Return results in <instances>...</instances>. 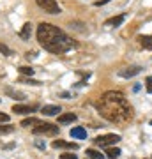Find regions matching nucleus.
<instances>
[{"label":"nucleus","mask_w":152,"mask_h":159,"mask_svg":"<svg viewBox=\"0 0 152 159\" xmlns=\"http://www.w3.org/2000/svg\"><path fill=\"white\" fill-rule=\"evenodd\" d=\"M37 41L41 43V46L44 50L57 53V55L66 53V51L73 50L76 46L71 37H67L58 27L51 25V23H41L37 27Z\"/></svg>","instance_id":"f257e3e1"},{"label":"nucleus","mask_w":152,"mask_h":159,"mask_svg":"<svg viewBox=\"0 0 152 159\" xmlns=\"http://www.w3.org/2000/svg\"><path fill=\"white\" fill-rule=\"evenodd\" d=\"M97 110L112 122H126L133 117L129 102L120 92H106L97 102Z\"/></svg>","instance_id":"f03ea898"},{"label":"nucleus","mask_w":152,"mask_h":159,"mask_svg":"<svg viewBox=\"0 0 152 159\" xmlns=\"http://www.w3.org/2000/svg\"><path fill=\"white\" fill-rule=\"evenodd\" d=\"M34 133L35 134H58V125H53V124H48V122H39V124L34 127Z\"/></svg>","instance_id":"7ed1b4c3"},{"label":"nucleus","mask_w":152,"mask_h":159,"mask_svg":"<svg viewBox=\"0 0 152 159\" xmlns=\"http://www.w3.org/2000/svg\"><path fill=\"white\" fill-rule=\"evenodd\" d=\"M37 6L41 9H44V12H50V14H58L60 12V7L57 4L55 0H35Z\"/></svg>","instance_id":"20e7f679"},{"label":"nucleus","mask_w":152,"mask_h":159,"mask_svg":"<svg viewBox=\"0 0 152 159\" xmlns=\"http://www.w3.org/2000/svg\"><path fill=\"white\" fill-rule=\"evenodd\" d=\"M94 142H96V145H99V147H110L113 143L120 142V136H118V134H104V136H97Z\"/></svg>","instance_id":"39448f33"},{"label":"nucleus","mask_w":152,"mask_h":159,"mask_svg":"<svg viewBox=\"0 0 152 159\" xmlns=\"http://www.w3.org/2000/svg\"><path fill=\"white\" fill-rule=\"evenodd\" d=\"M51 145H53V148H69V150H76L78 148V143L64 142V140H55Z\"/></svg>","instance_id":"423d86ee"},{"label":"nucleus","mask_w":152,"mask_h":159,"mask_svg":"<svg viewBox=\"0 0 152 159\" xmlns=\"http://www.w3.org/2000/svg\"><path fill=\"white\" fill-rule=\"evenodd\" d=\"M35 108H37V106H34V104H32V106H27V104H14V106H12V111H14V113H20V115H25V113H32Z\"/></svg>","instance_id":"0eeeda50"},{"label":"nucleus","mask_w":152,"mask_h":159,"mask_svg":"<svg viewBox=\"0 0 152 159\" xmlns=\"http://www.w3.org/2000/svg\"><path fill=\"white\" fill-rule=\"evenodd\" d=\"M126 20V14H118V16H113L110 20L104 21V27H118V25H122V21Z\"/></svg>","instance_id":"6e6552de"},{"label":"nucleus","mask_w":152,"mask_h":159,"mask_svg":"<svg viewBox=\"0 0 152 159\" xmlns=\"http://www.w3.org/2000/svg\"><path fill=\"white\" fill-rule=\"evenodd\" d=\"M138 73H140V67H138V66H131V67L122 69L118 74H120L122 78H131V76H136Z\"/></svg>","instance_id":"1a4fd4ad"},{"label":"nucleus","mask_w":152,"mask_h":159,"mask_svg":"<svg viewBox=\"0 0 152 159\" xmlns=\"http://www.w3.org/2000/svg\"><path fill=\"white\" fill-rule=\"evenodd\" d=\"M60 111V106H55V104H48V106H43L41 113L46 115V117H51V115H57Z\"/></svg>","instance_id":"9d476101"},{"label":"nucleus","mask_w":152,"mask_h":159,"mask_svg":"<svg viewBox=\"0 0 152 159\" xmlns=\"http://www.w3.org/2000/svg\"><path fill=\"white\" fill-rule=\"evenodd\" d=\"M30 35H32V25H30V23H25L23 29H21V32H20V37L25 39V41H28L30 39Z\"/></svg>","instance_id":"9b49d317"},{"label":"nucleus","mask_w":152,"mask_h":159,"mask_svg":"<svg viewBox=\"0 0 152 159\" xmlns=\"http://www.w3.org/2000/svg\"><path fill=\"white\" fill-rule=\"evenodd\" d=\"M71 136L78 138V140H83V138H87V131L83 127H73L71 129Z\"/></svg>","instance_id":"f8f14e48"},{"label":"nucleus","mask_w":152,"mask_h":159,"mask_svg":"<svg viewBox=\"0 0 152 159\" xmlns=\"http://www.w3.org/2000/svg\"><path fill=\"white\" fill-rule=\"evenodd\" d=\"M74 120H76L74 113H64L58 117V124H69V122H74Z\"/></svg>","instance_id":"ddd939ff"},{"label":"nucleus","mask_w":152,"mask_h":159,"mask_svg":"<svg viewBox=\"0 0 152 159\" xmlns=\"http://www.w3.org/2000/svg\"><path fill=\"white\" fill-rule=\"evenodd\" d=\"M140 44L145 50H152V35H141L140 37Z\"/></svg>","instance_id":"4468645a"},{"label":"nucleus","mask_w":152,"mask_h":159,"mask_svg":"<svg viewBox=\"0 0 152 159\" xmlns=\"http://www.w3.org/2000/svg\"><path fill=\"white\" fill-rule=\"evenodd\" d=\"M87 157H90V159H104V156H103L99 150H96V148H87Z\"/></svg>","instance_id":"2eb2a0df"},{"label":"nucleus","mask_w":152,"mask_h":159,"mask_svg":"<svg viewBox=\"0 0 152 159\" xmlns=\"http://www.w3.org/2000/svg\"><path fill=\"white\" fill-rule=\"evenodd\" d=\"M106 156H108L110 159H117L118 156H120V148H113V147H110V148L106 150Z\"/></svg>","instance_id":"dca6fc26"},{"label":"nucleus","mask_w":152,"mask_h":159,"mask_svg":"<svg viewBox=\"0 0 152 159\" xmlns=\"http://www.w3.org/2000/svg\"><path fill=\"white\" fill-rule=\"evenodd\" d=\"M6 94H7V96H11L12 99H23V97H25V96L21 94V92L12 90V89H6Z\"/></svg>","instance_id":"f3484780"},{"label":"nucleus","mask_w":152,"mask_h":159,"mask_svg":"<svg viewBox=\"0 0 152 159\" xmlns=\"http://www.w3.org/2000/svg\"><path fill=\"white\" fill-rule=\"evenodd\" d=\"M37 124H39V120L34 119V117H30V119H25V120L21 122L23 127H30V125H37Z\"/></svg>","instance_id":"a211bd4d"},{"label":"nucleus","mask_w":152,"mask_h":159,"mask_svg":"<svg viewBox=\"0 0 152 159\" xmlns=\"http://www.w3.org/2000/svg\"><path fill=\"white\" fill-rule=\"evenodd\" d=\"M14 127L12 125H0V134H7V133H12Z\"/></svg>","instance_id":"6ab92c4d"},{"label":"nucleus","mask_w":152,"mask_h":159,"mask_svg":"<svg viewBox=\"0 0 152 159\" xmlns=\"http://www.w3.org/2000/svg\"><path fill=\"white\" fill-rule=\"evenodd\" d=\"M20 73H21V74H28V76H32V74H34V69H32V67H27V66H23V67H20Z\"/></svg>","instance_id":"aec40b11"},{"label":"nucleus","mask_w":152,"mask_h":159,"mask_svg":"<svg viewBox=\"0 0 152 159\" xmlns=\"http://www.w3.org/2000/svg\"><path fill=\"white\" fill-rule=\"evenodd\" d=\"M145 87H147V92L152 94V76H149V78L145 80Z\"/></svg>","instance_id":"412c9836"},{"label":"nucleus","mask_w":152,"mask_h":159,"mask_svg":"<svg viewBox=\"0 0 152 159\" xmlns=\"http://www.w3.org/2000/svg\"><path fill=\"white\" fill-rule=\"evenodd\" d=\"M0 51H2V53H6V55H11V50H9L6 44H2V43H0Z\"/></svg>","instance_id":"4be33fe9"},{"label":"nucleus","mask_w":152,"mask_h":159,"mask_svg":"<svg viewBox=\"0 0 152 159\" xmlns=\"http://www.w3.org/2000/svg\"><path fill=\"white\" fill-rule=\"evenodd\" d=\"M23 83H30V85H41V81H37V80H23L21 78Z\"/></svg>","instance_id":"5701e85b"},{"label":"nucleus","mask_w":152,"mask_h":159,"mask_svg":"<svg viewBox=\"0 0 152 159\" xmlns=\"http://www.w3.org/2000/svg\"><path fill=\"white\" fill-rule=\"evenodd\" d=\"M2 122H9V115L0 111V124H2Z\"/></svg>","instance_id":"b1692460"},{"label":"nucleus","mask_w":152,"mask_h":159,"mask_svg":"<svg viewBox=\"0 0 152 159\" xmlns=\"http://www.w3.org/2000/svg\"><path fill=\"white\" fill-rule=\"evenodd\" d=\"M62 159H78L76 154H62Z\"/></svg>","instance_id":"393cba45"},{"label":"nucleus","mask_w":152,"mask_h":159,"mask_svg":"<svg viewBox=\"0 0 152 159\" xmlns=\"http://www.w3.org/2000/svg\"><path fill=\"white\" fill-rule=\"evenodd\" d=\"M108 2H110V0H99V2H96V6H104Z\"/></svg>","instance_id":"a878e982"},{"label":"nucleus","mask_w":152,"mask_h":159,"mask_svg":"<svg viewBox=\"0 0 152 159\" xmlns=\"http://www.w3.org/2000/svg\"><path fill=\"white\" fill-rule=\"evenodd\" d=\"M150 125H152V122H150Z\"/></svg>","instance_id":"bb28decb"}]
</instances>
